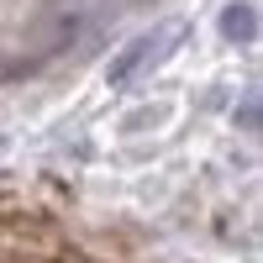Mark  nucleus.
I'll use <instances>...</instances> for the list:
<instances>
[{"mask_svg":"<svg viewBox=\"0 0 263 263\" xmlns=\"http://www.w3.org/2000/svg\"><path fill=\"white\" fill-rule=\"evenodd\" d=\"M179 37H184L179 21H163V27H153V32H142V37H132L126 48H121L111 63H105V79H111V84H132V79L147 69V63H163L168 48H174Z\"/></svg>","mask_w":263,"mask_h":263,"instance_id":"1","label":"nucleus"},{"mask_svg":"<svg viewBox=\"0 0 263 263\" xmlns=\"http://www.w3.org/2000/svg\"><path fill=\"white\" fill-rule=\"evenodd\" d=\"M221 32H227L232 42H253V37H258V11L248 6V0H232V6L221 11Z\"/></svg>","mask_w":263,"mask_h":263,"instance_id":"2","label":"nucleus"}]
</instances>
